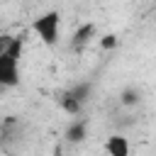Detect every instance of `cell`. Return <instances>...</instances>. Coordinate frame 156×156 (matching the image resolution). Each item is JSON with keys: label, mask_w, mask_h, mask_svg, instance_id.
Listing matches in <instances>:
<instances>
[{"label": "cell", "mask_w": 156, "mask_h": 156, "mask_svg": "<svg viewBox=\"0 0 156 156\" xmlns=\"http://www.w3.org/2000/svg\"><path fill=\"white\" fill-rule=\"evenodd\" d=\"M58 27H61V17H58V12H44V15H39L34 22H32V29L39 34V39L46 44V46H54L56 41H58Z\"/></svg>", "instance_id": "obj_1"}, {"label": "cell", "mask_w": 156, "mask_h": 156, "mask_svg": "<svg viewBox=\"0 0 156 156\" xmlns=\"http://www.w3.org/2000/svg\"><path fill=\"white\" fill-rule=\"evenodd\" d=\"M105 151H107V156H129V141H127V136H122V134L107 136Z\"/></svg>", "instance_id": "obj_3"}, {"label": "cell", "mask_w": 156, "mask_h": 156, "mask_svg": "<svg viewBox=\"0 0 156 156\" xmlns=\"http://www.w3.org/2000/svg\"><path fill=\"white\" fill-rule=\"evenodd\" d=\"M134 100H136V98H134L132 93H127V95H124V102H134Z\"/></svg>", "instance_id": "obj_7"}, {"label": "cell", "mask_w": 156, "mask_h": 156, "mask_svg": "<svg viewBox=\"0 0 156 156\" xmlns=\"http://www.w3.org/2000/svg\"><path fill=\"white\" fill-rule=\"evenodd\" d=\"M100 46H105V49H112V46H117V37H112V34H105V37H102V41H100Z\"/></svg>", "instance_id": "obj_6"}, {"label": "cell", "mask_w": 156, "mask_h": 156, "mask_svg": "<svg viewBox=\"0 0 156 156\" xmlns=\"http://www.w3.org/2000/svg\"><path fill=\"white\" fill-rule=\"evenodd\" d=\"M0 83L5 88H12L20 83V61L2 51H0Z\"/></svg>", "instance_id": "obj_2"}, {"label": "cell", "mask_w": 156, "mask_h": 156, "mask_svg": "<svg viewBox=\"0 0 156 156\" xmlns=\"http://www.w3.org/2000/svg\"><path fill=\"white\" fill-rule=\"evenodd\" d=\"M85 136V122H76L71 129H68V139L71 141H80Z\"/></svg>", "instance_id": "obj_4"}, {"label": "cell", "mask_w": 156, "mask_h": 156, "mask_svg": "<svg viewBox=\"0 0 156 156\" xmlns=\"http://www.w3.org/2000/svg\"><path fill=\"white\" fill-rule=\"evenodd\" d=\"M90 32H93V24L80 27V29L76 32V44H85V41H88V37H90Z\"/></svg>", "instance_id": "obj_5"}]
</instances>
